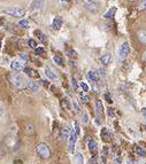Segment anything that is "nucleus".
I'll return each instance as SVG.
<instances>
[{
	"instance_id": "f257e3e1",
	"label": "nucleus",
	"mask_w": 146,
	"mask_h": 164,
	"mask_svg": "<svg viewBox=\"0 0 146 164\" xmlns=\"http://www.w3.org/2000/svg\"><path fill=\"white\" fill-rule=\"evenodd\" d=\"M4 13L10 16H15V17H22L26 15V10L21 7H8L4 10Z\"/></svg>"
},
{
	"instance_id": "f03ea898",
	"label": "nucleus",
	"mask_w": 146,
	"mask_h": 164,
	"mask_svg": "<svg viewBox=\"0 0 146 164\" xmlns=\"http://www.w3.org/2000/svg\"><path fill=\"white\" fill-rule=\"evenodd\" d=\"M37 153L42 158H45V160H47L51 156V150L46 144H39L37 146Z\"/></svg>"
},
{
	"instance_id": "7ed1b4c3",
	"label": "nucleus",
	"mask_w": 146,
	"mask_h": 164,
	"mask_svg": "<svg viewBox=\"0 0 146 164\" xmlns=\"http://www.w3.org/2000/svg\"><path fill=\"white\" fill-rule=\"evenodd\" d=\"M130 53V47L128 43H123L119 48V53H117V58L120 61L125 60V58L129 55Z\"/></svg>"
},
{
	"instance_id": "20e7f679",
	"label": "nucleus",
	"mask_w": 146,
	"mask_h": 164,
	"mask_svg": "<svg viewBox=\"0 0 146 164\" xmlns=\"http://www.w3.org/2000/svg\"><path fill=\"white\" fill-rule=\"evenodd\" d=\"M12 83H13V85L17 88H23V87L26 86V79L23 76H21V75H16V76H14V77L12 78Z\"/></svg>"
},
{
	"instance_id": "39448f33",
	"label": "nucleus",
	"mask_w": 146,
	"mask_h": 164,
	"mask_svg": "<svg viewBox=\"0 0 146 164\" xmlns=\"http://www.w3.org/2000/svg\"><path fill=\"white\" fill-rule=\"evenodd\" d=\"M68 140H69V152H70V153H74L75 144H76V140H77V136L75 134L74 129H71V132H70V136H69Z\"/></svg>"
},
{
	"instance_id": "423d86ee",
	"label": "nucleus",
	"mask_w": 146,
	"mask_h": 164,
	"mask_svg": "<svg viewBox=\"0 0 146 164\" xmlns=\"http://www.w3.org/2000/svg\"><path fill=\"white\" fill-rule=\"evenodd\" d=\"M95 110H97V117H99L100 120H103L105 117V112H103V104L100 100H97L95 102Z\"/></svg>"
},
{
	"instance_id": "0eeeda50",
	"label": "nucleus",
	"mask_w": 146,
	"mask_h": 164,
	"mask_svg": "<svg viewBox=\"0 0 146 164\" xmlns=\"http://www.w3.org/2000/svg\"><path fill=\"white\" fill-rule=\"evenodd\" d=\"M70 132H71V128L68 125H65L62 129H61V138L63 141H67L70 136Z\"/></svg>"
},
{
	"instance_id": "6e6552de",
	"label": "nucleus",
	"mask_w": 146,
	"mask_h": 164,
	"mask_svg": "<svg viewBox=\"0 0 146 164\" xmlns=\"http://www.w3.org/2000/svg\"><path fill=\"white\" fill-rule=\"evenodd\" d=\"M44 2H45V0H34V1L31 2L30 8L29 9H30L31 12H34V10H38V9H40L44 6Z\"/></svg>"
},
{
	"instance_id": "1a4fd4ad",
	"label": "nucleus",
	"mask_w": 146,
	"mask_h": 164,
	"mask_svg": "<svg viewBox=\"0 0 146 164\" xmlns=\"http://www.w3.org/2000/svg\"><path fill=\"white\" fill-rule=\"evenodd\" d=\"M52 26H53L54 30H60L61 26H62V18H61L60 16H56V17L53 18Z\"/></svg>"
},
{
	"instance_id": "9d476101",
	"label": "nucleus",
	"mask_w": 146,
	"mask_h": 164,
	"mask_svg": "<svg viewBox=\"0 0 146 164\" xmlns=\"http://www.w3.org/2000/svg\"><path fill=\"white\" fill-rule=\"evenodd\" d=\"M10 68L13 70H15V71H20V70L23 69V64L18 60H13L10 62Z\"/></svg>"
},
{
	"instance_id": "9b49d317",
	"label": "nucleus",
	"mask_w": 146,
	"mask_h": 164,
	"mask_svg": "<svg viewBox=\"0 0 146 164\" xmlns=\"http://www.w3.org/2000/svg\"><path fill=\"white\" fill-rule=\"evenodd\" d=\"M86 77H87V79L91 83H93V84H95L99 80V76H98V74H95V71H89L87 75H86Z\"/></svg>"
},
{
	"instance_id": "f8f14e48",
	"label": "nucleus",
	"mask_w": 146,
	"mask_h": 164,
	"mask_svg": "<svg viewBox=\"0 0 146 164\" xmlns=\"http://www.w3.org/2000/svg\"><path fill=\"white\" fill-rule=\"evenodd\" d=\"M100 61H101V63H103V64L107 66V64H109V63L112 62V55H111L109 53H107V54H103V56L100 58Z\"/></svg>"
},
{
	"instance_id": "ddd939ff",
	"label": "nucleus",
	"mask_w": 146,
	"mask_h": 164,
	"mask_svg": "<svg viewBox=\"0 0 146 164\" xmlns=\"http://www.w3.org/2000/svg\"><path fill=\"white\" fill-rule=\"evenodd\" d=\"M45 74H46V76L50 78V79H52V80H56V78H58L56 77V75H55V72H54L51 68H48V67L45 68Z\"/></svg>"
},
{
	"instance_id": "4468645a",
	"label": "nucleus",
	"mask_w": 146,
	"mask_h": 164,
	"mask_svg": "<svg viewBox=\"0 0 146 164\" xmlns=\"http://www.w3.org/2000/svg\"><path fill=\"white\" fill-rule=\"evenodd\" d=\"M101 138H103V141H109L111 138H112V134H111V132L107 129H103V131H101Z\"/></svg>"
},
{
	"instance_id": "2eb2a0df",
	"label": "nucleus",
	"mask_w": 146,
	"mask_h": 164,
	"mask_svg": "<svg viewBox=\"0 0 146 164\" xmlns=\"http://www.w3.org/2000/svg\"><path fill=\"white\" fill-rule=\"evenodd\" d=\"M24 74H26L29 77H32V78L38 77V72L36 70L31 69V68H24Z\"/></svg>"
},
{
	"instance_id": "dca6fc26",
	"label": "nucleus",
	"mask_w": 146,
	"mask_h": 164,
	"mask_svg": "<svg viewBox=\"0 0 146 164\" xmlns=\"http://www.w3.org/2000/svg\"><path fill=\"white\" fill-rule=\"evenodd\" d=\"M115 12H116V8L115 7H112V8H109L105 14H103V18H113L114 17V14H115Z\"/></svg>"
},
{
	"instance_id": "f3484780",
	"label": "nucleus",
	"mask_w": 146,
	"mask_h": 164,
	"mask_svg": "<svg viewBox=\"0 0 146 164\" xmlns=\"http://www.w3.org/2000/svg\"><path fill=\"white\" fill-rule=\"evenodd\" d=\"M87 147H89V150L91 154H95V149H97V142L95 140H90L89 144H87Z\"/></svg>"
},
{
	"instance_id": "a211bd4d",
	"label": "nucleus",
	"mask_w": 146,
	"mask_h": 164,
	"mask_svg": "<svg viewBox=\"0 0 146 164\" xmlns=\"http://www.w3.org/2000/svg\"><path fill=\"white\" fill-rule=\"evenodd\" d=\"M75 164H84V156L82 153H77L75 155Z\"/></svg>"
},
{
	"instance_id": "6ab92c4d",
	"label": "nucleus",
	"mask_w": 146,
	"mask_h": 164,
	"mask_svg": "<svg viewBox=\"0 0 146 164\" xmlns=\"http://www.w3.org/2000/svg\"><path fill=\"white\" fill-rule=\"evenodd\" d=\"M99 7H100V5L98 4V2H90L89 4V6H87V8L89 10H91V12H97V10H99Z\"/></svg>"
},
{
	"instance_id": "aec40b11",
	"label": "nucleus",
	"mask_w": 146,
	"mask_h": 164,
	"mask_svg": "<svg viewBox=\"0 0 146 164\" xmlns=\"http://www.w3.org/2000/svg\"><path fill=\"white\" fill-rule=\"evenodd\" d=\"M28 87L32 91V92H37L38 90H39V85L37 84V83H34V82H28Z\"/></svg>"
},
{
	"instance_id": "412c9836",
	"label": "nucleus",
	"mask_w": 146,
	"mask_h": 164,
	"mask_svg": "<svg viewBox=\"0 0 146 164\" xmlns=\"http://www.w3.org/2000/svg\"><path fill=\"white\" fill-rule=\"evenodd\" d=\"M138 38L142 44H146V30H140L138 34Z\"/></svg>"
},
{
	"instance_id": "4be33fe9",
	"label": "nucleus",
	"mask_w": 146,
	"mask_h": 164,
	"mask_svg": "<svg viewBox=\"0 0 146 164\" xmlns=\"http://www.w3.org/2000/svg\"><path fill=\"white\" fill-rule=\"evenodd\" d=\"M34 35L38 37V39H39V40H42V42H44V43L46 42V37H45V35H44L42 31L36 30V31H34Z\"/></svg>"
},
{
	"instance_id": "5701e85b",
	"label": "nucleus",
	"mask_w": 146,
	"mask_h": 164,
	"mask_svg": "<svg viewBox=\"0 0 146 164\" xmlns=\"http://www.w3.org/2000/svg\"><path fill=\"white\" fill-rule=\"evenodd\" d=\"M18 26H21V28H24V29H28L30 24H29V22L26 21V20H21L20 22H18Z\"/></svg>"
},
{
	"instance_id": "b1692460",
	"label": "nucleus",
	"mask_w": 146,
	"mask_h": 164,
	"mask_svg": "<svg viewBox=\"0 0 146 164\" xmlns=\"http://www.w3.org/2000/svg\"><path fill=\"white\" fill-rule=\"evenodd\" d=\"M53 61H54L56 64H59V66H62V64H63V60L61 59L60 56H58V55H55V56L53 58Z\"/></svg>"
},
{
	"instance_id": "393cba45",
	"label": "nucleus",
	"mask_w": 146,
	"mask_h": 164,
	"mask_svg": "<svg viewBox=\"0 0 146 164\" xmlns=\"http://www.w3.org/2000/svg\"><path fill=\"white\" fill-rule=\"evenodd\" d=\"M28 44H29V47H31V48H34V50L37 48V42L34 40V39H30V40L28 42Z\"/></svg>"
},
{
	"instance_id": "a878e982",
	"label": "nucleus",
	"mask_w": 146,
	"mask_h": 164,
	"mask_svg": "<svg viewBox=\"0 0 146 164\" xmlns=\"http://www.w3.org/2000/svg\"><path fill=\"white\" fill-rule=\"evenodd\" d=\"M136 153H137V155H139V156H145L146 155V150L142 149V148H139V147L136 148Z\"/></svg>"
},
{
	"instance_id": "bb28decb",
	"label": "nucleus",
	"mask_w": 146,
	"mask_h": 164,
	"mask_svg": "<svg viewBox=\"0 0 146 164\" xmlns=\"http://www.w3.org/2000/svg\"><path fill=\"white\" fill-rule=\"evenodd\" d=\"M79 86L82 87V90H83L84 92H89V85H87L86 83H84V82H81V83H79Z\"/></svg>"
},
{
	"instance_id": "cd10ccee",
	"label": "nucleus",
	"mask_w": 146,
	"mask_h": 164,
	"mask_svg": "<svg viewBox=\"0 0 146 164\" xmlns=\"http://www.w3.org/2000/svg\"><path fill=\"white\" fill-rule=\"evenodd\" d=\"M34 53H36V55H43L44 53H45V51H44V48H42V47H37L34 50Z\"/></svg>"
},
{
	"instance_id": "c85d7f7f",
	"label": "nucleus",
	"mask_w": 146,
	"mask_h": 164,
	"mask_svg": "<svg viewBox=\"0 0 146 164\" xmlns=\"http://www.w3.org/2000/svg\"><path fill=\"white\" fill-rule=\"evenodd\" d=\"M67 54H68L69 58H76V56H77L76 52H75V51H73V50H68V51H67Z\"/></svg>"
},
{
	"instance_id": "c756f323",
	"label": "nucleus",
	"mask_w": 146,
	"mask_h": 164,
	"mask_svg": "<svg viewBox=\"0 0 146 164\" xmlns=\"http://www.w3.org/2000/svg\"><path fill=\"white\" fill-rule=\"evenodd\" d=\"M71 84H73L74 90H75V91H78V84H77V82H76L75 78H71Z\"/></svg>"
},
{
	"instance_id": "7c9ffc66",
	"label": "nucleus",
	"mask_w": 146,
	"mask_h": 164,
	"mask_svg": "<svg viewBox=\"0 0 146 164\" xmlns=\"http://www.w3.org/2000/svg\"><path fill=\"white\" fill-rule=\"evenodd\" d=\"M81 100H82L83 102H89V101H90V96H89V95L81 94Z\"/></svg>"
},
{
	"instance_id": "2f4dec72",
	"label": "nucleus",
	"mask_w": 146,
	"mask_h": 164,
	"mask_svg": "<svg viewBox=\"0 0 146 164\" xmlns=\"http://www.w3.org/2000/svg\"><path fill=\"white\" fill-rule=\"evenodd\" d=\"M74 131H75V134H76V136H79V132H81V131H79V124H78L77 122H76V123H75V129H74Z\"/></svg>"
},
{
	"instance_id": "473e14b6",
	"label": "nucleus",
	"mask_w": 146,
	"mask_h": 164,
	"mask_svg": "<svg viewBox=\"0 0 146 164\" xmlns=\"http://www.w3.org/2000/svg\"><path fill=\"white\" fill-rule=\"evenodd\" d=\"M139 9L140 10H146V0H143L139 5Z\"/></svg>"
},
{
	"instance_id": "72a5a7b5",
	"label": "nucleus",
	"mask_w": 146,
	"mask_h": 164,
	"mask_svg": "<svg viewBox=\"0 0 146 164\" xmlns=\"http://www.w3.org/2000/svg\"><path fill=\"white\" fill-rule=\"evenodd\" d=\"M20 58L24 61V62H28V60H29V58H28V55H26V53H21L20 54Z\"/></svg>"
},
{
	"instance_id": "f704fd0d",
	"label": "nucleus",
	"mask_w": 146,
	"mask_h": 164,
	"mask_svg": "<svg viewBox=\"0 0 146 164\" xmlns=\"http://www.w3.org/2000/svg\"><path fill=\"white\" fill-rule=\"evenodd\" d=\"M108 155V147H103V158H105V157H106V156Z\"/></svg>"
},
{
	"instance_id": "c9c22d12",
	"label": "nucleus",
	"mask_w": 146,
	"mask_h": 164,
	"mask_svg": "<svg viewBox=\"0 0 146 164\" xmlns=\"http://www.w3.org/2000/svg\"><path fill=\"white\" fill-rule=\"evenodd\" d=\"M107 112H108V115H109V116H114V115H115V112H114V109H112V108H109V109H107Z\"/></svg>"
},
{
	"instance_id": "e433bc0d",
	"label": "nucleus",
	"mask_w": 146,
	"mask_h": 164,
	"mask_svg": "<svg viewBox=\"0 0 146 164\" xmlns=\"http://www.w3.org/2000/svg\"><path fill=\"white\" fill-rule=\"evenodd\" d=\"M105 98H106V100H107V101H108L109 104H112V102H113V101H112V99H111V95L108 94V93H107V94L105 95Z\"/></svg>"
},
{
	"instance_id": "4c0bfd02",
	"label": "nucleus",
	"mask_w": 146,
	"mask_h": 164,
	"mask_svg": "<svg viewBox=\"0 0 146 164\" xmlns=\"http://www.w3.org/2000/svg\"><path fill=\"white\" fill-rule=\"evenodd\" d=\"M83 122H84V123H89V117H87V115H86V114H84V115H83Z\"/></svg>"
},
{
	"instance_id": "58836bf2",
	"label": "nucleus",
	"mask_w": 146,
	"mask_h": 164,
	"mask_svg": "<svg viewBox=\"0 0 146 164\" xmlns=\"http://www.w3.org/2000/svg\"><path fill=\"white\" fill-rule=\"evenodd\" d=\"M95 124H97V125H100V124H101V121H100V118H99V117H97V118H95Z\"/></svg>"
},
{
	"instance_id": "ea45409f",
	"label": "nucleus",
	"mask_w": 146,
	"mask_h": 164,
	"mask_svg": "<svg viewBox=\"0 0 146 164\" xmlns=\"http://www.w3.org/2000/svg\"><path fill=\"white\" fill-rule=\"evenodd\" d=\"M142 114H143V116L146 118V108H143V109H142Z\"/></svg>"
},
{
	"instance_id": "a19ab883",
	"label": "nucleus",
	"mask_w": 146,
	"mask_h": 164,
	"mask_svg": "<svg viewBox=\"0 0 146 164\" xmlns=\"http://www.w3.org/2000/svg\"><path fill=\"white\" fill-rule=\"evenodd\" d=\"M86 1H87V2H89V4H90V2H92V1H93V0H86Z\"/></svg>"
},
{
	"instance_id": "79ce46f5",
	"label": "nucleus",
	"mask_w": 146,
	"mask_h": 164,
	"mask_svg": "<svg viewBox=\"0 0 146 164\" xmlns=\"http://www.w3.org/2000/svg\"><path fill=\"white\" fill-rule=\"evenodd\" d=\"M0 46H1V39H0Z\"/></svg>"
},
{
	"instance_id": "37998d69",
	"label": "nucleus",
	"mask_w": 146,
	"mask_h": 164,
	"mask_svg": "<svg viewBox=\"0 0 146 164\" xmlns=\"http://www.w3.org/2000/svg\"><path fill=\"white\" fill-rule=\"evenodd\" d=\"M65 1H70V0H65Z\"/></svg>"
},
{
	"instance_id": "c03bdc74",
	"label": "nucleus",
	"mask_w": 146,
	"mask_h": 164,
	"mask_svg": "<svg viewBox=\"0 0 146 164\" xmlns=\"http://www.w3.org/2000/svg\"><path fill=\"white\" fill-rule=\"evenodd\" d=\"M131 1H135V0H131Z\"/></svg>"
}]
</instances>
